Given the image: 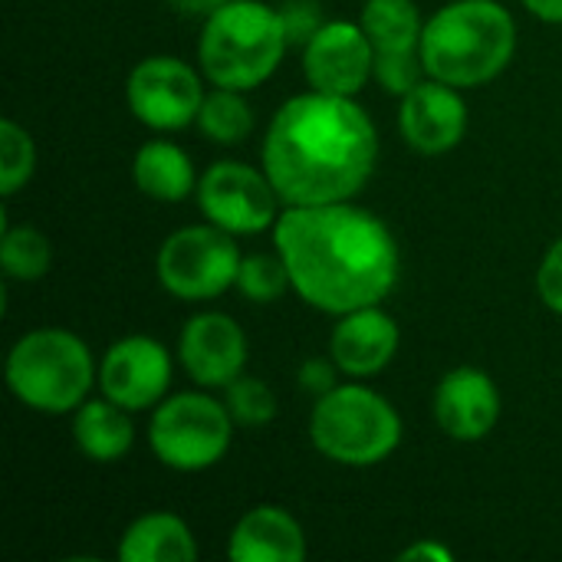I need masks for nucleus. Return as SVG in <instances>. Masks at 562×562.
<instances>
[{"instance_id":"nucleus-1","label":"nucleus","mask_w":562,"mask_h":562,"mask_svg":"<svg viewBox=\"0 0 562 562\" xmlns=\"http://www.w3.org/2000/svg\"><path fill=\"white\" fill-rule=\"evenodd\" d=\"M273 247L290 270L293 293L329 316L379 306L398 283L395 234L352 201L286 204L273 224Z\"/></svg>"},{"instance_id":"nucleus-2","label":"nucleus","mask_w":562,"mask_h":562,"mask_svg":"<svg viewBox=\"0 0 562 562\" xmlns=\"http://www.w3.org/2000/svg\"><path fill=\"white\" fill-rule=\"evenodd\" d=\"M379 161V128L356 95L286 99L263 138V171L283 204L352 201Z\"/></svg>"},{"instance_id":"nucleus-3","label":"nucleus","mask_w":562,"mask_h":562,"mask_svg":"<svg viewBox=\"0 0 562 562\" xmlns=\"http://www.w3.org/2000/svg\"><path fill=\"white\" fill-rule=\"evenodd\" d=\"M517 53V23L497 0H451L425 20L422 63L431 79L474 89L497 79Z\"/></svg>"},{"instance_id":"nucleus-4","label":"nucleus","mask_w":562,"mask_h":562,"mask_svg":"<svg viewBox=\"0 0 562 562\" xmlns=\"http://www.w3.org/2000/svg\"><path fill=\"white\" fill-rule=\"evenodd\" d=\"M290 49L280 7L260 0H231L204 16L198 40V66L211 86L257 89L267 82Z\"/></svg>"},{"instance_id":"nucleus-5","label":"nucleus","mask_w":562,"mask_h":562,"mask_svg":"<svg viewBox=\"0 0 562 562\" xmlns=\"http://www.w3.org/2000/svg\"><path fill=\"white\" fill-rule=\"evenodd\" d=\"M92 382H99V369L89 346L59 326L30 329L7 356V389L40 415H72Z\"/></svg>"},{"instance_id":"nucleus-6","label":"nucleus","mask_w":562,"mask_h":562,"mask_svg":"<svg viewBox=\"0 0 562 562\" xmlns=\"http://www.w3.org/2000/svg\"><path fill=\"white\" fill-rule=\"evenodd\" d=\"M402 415L369 385L342 382L316 398L310 438L323 458L342 468H375L402 445Z\"/></svg>"},{"instance_id":"nucleus-7","label":"nucleus","mask_w":562,"mask_h":562,"mask_svg":"<svg viewBox=\"0 0 562 562\" xmlns=\"http://www.w3.org/2000/svg\"><path fill=\"white\" fill-rule=\"evenodd\" d=\"M234 415L207 392H181L151 408L148 448L181 474H198L224 461L234 441Z\"/></svg>"},{"instance_id":"nucleus-8","label":"nucleus","mask_w":562,"mask_h":562,"mask_svg":"<svg viewBox=\"0 0 562 562\" xmlns=\"http://www.w3.org/2000/svg\"><path fill=\"white\" fill-rule=\"evenodd\" d=\"M244 254L237 250L234 234L221 231L217 224H191L175 231L161 247H158V283L184 300V303H201L224 296L231 286H237V270H240Z\"/></svg>"},{"instance_id":"nucleus-9","label":"nucleus","mask_w":562,"mask_h":562,"mask_svg":"<svg viewBox=\"0 0 562 562\" xmlns=\"http://www.w3.org/2000/svg\"><path fill=\"white\" fill-rule=\"evenodd\" d=\"M198 207L204 221L217 224L234 237H254L277 224L280 217V194L267 171L250 168L247 161H214L198 178Z\"/></svg>"},{"instance_id":"nucleus-10","label":"nucleus","mask_w":562,"mask_h":562,"mask_svg":"<svg viewBox=\"0 0 562 562\" xmlns=\"http://www.w3.org/2000/svg\"><path fill=\"white\" fill-rule=\"evenodd\" d=\"M204 82L178 56H145L125 82L132 115L151 132H181L198 122Z\"/></svg>"},{"instance_id":"nucleus-11","label":"nucleus","mask_w":562,"mask_h":562,"mask_svg":"<svg viewBox=\"0 0 562 562\" xmlns=\"http://www.w3.org/2000/svg\"><path fill=\"white\" fill-rule=\"evenodd\" d=\"M171 356L151 336H125L112 342L99 362V389L105 398L128 412H148L168 398L171 389Z\"/></svg>"},{"instance_id":"nucleus-12","label":"nucleus","mask_w":562,"mask_h":562,"mask_svg":"<svg viewBox=\"0 0 562 562\" xmlns=\"http://www.w3.org/2000/svg\"><path fill=\"white\" fill-rule=\"evenodd\" d=\"M303 76L316 92L359 95L375 76V46L362 23L326 20L303 46Z\"/></svg>"},{"instance_id":"nucleus-13","label":"nucleus","mask_w":562,"mask_h":562,"mask_svg":"<svg viewBox=\"0 0 562 562\" xmlns=\"http://www.w3.org/2000/svg\"><path fill=\"white\" fill-rule=\"evenodd\" d=\"M247 336L234 316L207 310L184 323L178 336V362L198 389H227L247 369Z\"/></svg>"},{"instance_id":"nucleus-14","label":"nucleus","mask_w":562,"mask_h":562,"mask_svg":"<svg viewBox=\"0 0 562 562\" xmlns=\"http://www.w3.org/2000/svg\"><path fill=\"white\" fill-rule=\"evenodd\" d=\"M398 128L412 151L448 155L468 135V102L458 86L428 76L402 95Z\"/></svg>"},{"instance_id":"nucleus-15","label":"nucleus","mask_w":562,"mask_h":562,"mask_svg":"<svg viewBox=\"0 0 562 562\" xmlns=\"http://www.w3.org/2000/svg\"><path fill=\"white\" fill-rule=\"evenodd\" d=\"M435 422L438 428L454 438V441H484L497 422H501V389L497 382L474 366H461L451 369L448 375H441L438 389H435Z\"/></svg>"},{"instance_id":"nucleus-16","label":"nucleus","mask_w":562,"mask_h":562,"mask_svg":"<svg viewBox=\"0 0 562 562\" xmlns=\"http://www.w3.org/2000/svg\"><path fill=\"white\" fill-rule=\"evenodd\" d=\"M398 323L382 306H359L342 313L329 336V356L342 369V375L369 379L392 366L398 356Z\"/></svg>"},{"instance_id":"nucleus-17","label":"nucleus","mask_w":562,"mask_h":562,"mask_svg":"<svg viewBox=\"0 0 562 562\" xmlns=\"http://www.w3.org/2000/svg\"><path fill=\"white\" fill-rule=\"evenodd\" d=\"M227 560L234 562H303L306 560V533L300 520L273 504L247 510L231 537Z\"/></svg>"},{"instance_id":"nucleus-18","label":"nucleus","mask_w":562,"mask_h":562,"mask_svg":"<svg viewBox=\"0 0 562 562\" xmlns=\"http://www.w3.org/2000/svg\"><path fill=\"white\" fill-rule=\"evenodd\" d=\"M72 441L76 448L95 461V464H115L122 461L135 445V425L132 412L115 405L112 398H86L72 412Z\"/></svg>"},{"instance_id":"nucleus-19","label":"nucleus","mask_w":562,"mask_h":562,"mask_svg":"<svg viewBox=\"0 0 562 562\" xmlns=\"http://www.w3.org/2000/svg\"><path fill=\"white\" fill-rule=\"evenodd\" d=\"M119 560L122 562H194L198 543L191 527L168 510L145 514L132 520L119 540Z\"/></svg>"},{"instance_id":"nucleus-20","label":"nucleus","mask_w":562,"mask_h":562,"mask_svg":"<svg viewBox=\"0 0 562 562\" xmlns=\"http://www.w3.org/2000/svg\"><path fill=\"white\" fill-rule=\"evenodd\" d=\"M132 178L145 198L161 201V204H178L198 191V175H194L191 155L181 145L165 142V138L145 142L135 151Z\"/></svg>"},{"instance_id":"nucleus-21","label":"nucleus","mask_w":562,"mask_h":562,"mask_svg":"<svg viewBox=\"0 0 562 562\" xmlns=\"http://www.w3.org/2000/svg\"><path fill=\"white\" fill-rule=\"evenodd\" d=\"M359 23L369 33L375 53L422 49L425 20L415 0H366Z\"/></svg>"},{"instance_id":"nucleus-22","label":"nucleus","mask_w":562,"mask_h":562,"mask_svg":"<svg viewBox=\"0 0 562 562\" xmlns=\"http://www.w3.org/2000/svg\"><path fill=\"white\" fill-rule=\"evenodd\" d=\"M204 138L217 142V145H240L250 132H254V109L244 99L240 89H224L214 86L198 112V122Z\"/></svg>"},{"instance_id":"nucleus-23","label":"nucleus","mask_w":562,"mask_h":562,"mask_svg":"<svg viewBox=\"0 0 562 562\" xmlns=\"http://www.w3.org/2000/svg\"><path fill=\"white\" fill-rule=\"evenodd\" d=\"M0 267L7 280L16 283H36L49 273L53 267V244L43 231L30 224L3 227L0 237Z\"/></svg>"},{"instance_id":"nucleus-24","label":"nucleus","mask_w":562,"mask_h":562,"mask_svg":"<svg viewBox=\"0 0 562 562\" xmlns=\"http://www.w3.org/2000/svg\"><path fill=\"white\" fill-rule=\"evenodd\" d=\"M36 171V142L33 135L13 122L0 119V194L13 198Z\"/></svg>"},{"instance_id":"nucleus-25","label":"nucleus","mask_w":562,"mask_h":562,"mask_svg":"<svg viewBox=\"0 0 562 562\" xmlns=\"http://www.w3.org/2000/svg\"><path fill=\"white\" fill-rule=\"evenodd\" d=\"M237 290L250 303H277L283 300L290 283V270L280 254H247L237 270Z\"/></svg>"},{"instance_id":"nucleus-26","label":"nucleus","mask_w":562,"mask_h":562,"mask_svg":"<svg viewBox=\"0 0 562 562\" xmlns=\"http://www.w3.org/2000/svg\"><path fill=\"white\" fill-rule=\"evenodd\" d=\"M224 405L231 408L234 422L244 428H260L277 418V395L267 382L254 375H240L224 389Z\"/></svg>"},{"instance_id":"nucleus-27","label":"nucleus","mask_w":562,"mask_h":562,"mask_svg":"<svg viewBox=\"0 0 562 562\" xmlns=\"http://www.w3.org/2000/svg\"><path fill=\"white\" fill-rule=\"evenodd\" d=\"M428 76L422 63V49H398V53H375V82L389 95H405L412 92L422 79Z\"/></svg>"},{"instance_id":"nucleus-28","label":"nucleus","mask_w":562,"mask_h":562,"mask_svg":"<svg viewBox=\"0 0 562 562\" xmlns=\"http://www.w3.org/2000/svg\"><path fill=\"white\" fill-rule=\"evenodd\" d=\"M280 16H283L290 46H306L316 36V30L326 23L319 0H283L280 3Z\"/></svg>"},{"instance_id":"nucleus-29","label":"nucleus","mask_w":562,"mask_h":562,"mask_svg":"<svg viewBox=\"0 0 562 562\" xmlns=\"http://www.w3.org/2000/svg\"><path fill=\"white\" fill-rule=\"evenodd\" d=\"M537 293L543 300L547 310L560 313L562 316V237L550 244V250L543 254L540 260V270H537Z\"/></svg>"},{"instance_id":"nucleus-30","label":"nucleus","mask_w":562,"mask_h":562,"mask_svg":"<svg viewBox=\"0 0 562 562\" xmlns=\"http://www.w3.org/2000/svg\"><path fill=\"white\" fill-rule=\"evenodd\" d=\"M339 366L333 362V356L329 359H306L303 366H300V389L306 392V395H313V398H323L326 392H333L339 382Z\"/></svg>"},{"instance_id":"nucleus-31","label":"nucleus","mask_w":562,"mask_h":562,"mask_svg":"<svg viewBox=\"0 0 562 562\" xmlns=\"http://www.w3.org/2000/svg\"><path fill=\"white\" fill-rule=\"evenodd\" d=\"M398 560H405V562H415V560L451 562V560H454V550H451L448 543H441V540L428 537V540H422V543H412L408 550H402V553H398Z\"/></svg>"},{"instance_id":"nucleus-32","label":"nucleus","mask_w":562,"mask_h":562,"mask_svg":"<svg viewBox=\"0 0 562 562\" xmlns=\"http://www.w3.org/2000/svg\"><path fill=\"white\" fill-rule=\"evenodd\" d=\"M520 3H524L537 20L562 26V0H520Z\"/></svg>"},{"instance_id":"nucleus-33","label":"nucleus","mask_w":562,"mask_h":562,"mask_svg":"<svg viewBox=\"0 0 562 562\" xmlns=\"http://www.w3.org/2000/svg\"><path fill=\"white\" fill-rule=\"evenodd\" d=\"M178 13H188V16H211L214 10H221L224 3L231 0H168Z\"/></svg>"}]
</instances>
